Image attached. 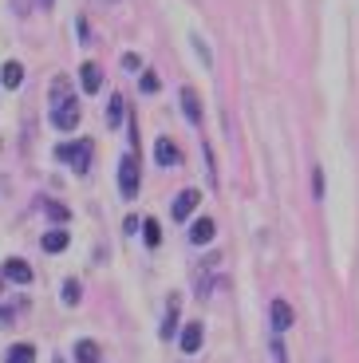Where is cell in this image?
<instances>
[{
    "label": "cell",
    "instance_id": "obj_1",
    "mask_svg": "<svg viewBox=\"0 0 359 363\" xmlns=\"http://www.w3.org/2000/svg\"><path fill=\"white\" fill-rule=\"evenodd\" d=\"M55 158H60V162H72L79 174H87L91 170V143L87 138H79V143H63V146H55Z\"/></svg>",
    "mask_w": 359,
    "mask_h": 363
},
{
    "label": "cell",
    "instance_id": "obj_2",
    "mask_svg": "<svg viewBox=\"0 0 359 363\" xmlns=\"http://www.w3.org/2000/svg\"><path fill=\"white\" fill-rule=\"evenodd\" d=\"M138 186H143L138 158L135 155H123V162H118V190H123V198H138Z\"/></svg>",
    "mask_w": 359,
    "mask_h": 363
},
{
    "label": "cell",
    "instance_id": "obj_3",
    "mask_svg": "<svg viewBox=\"0 0 359 363\" xmlns=\"http://www.w3.org/2000/svg\"><path fill=\"white\" fill-rule=\"evenodd\" d=\"M79 118H83V111H79V103H75V95L52 107V127H60V130H75Z\"/></svg>",
    "mask_w": 359,
    "mask_h": 363
},
{
    "label": "cell",
    "instance_id": "obj_4",
    "mask_svg": "<svg viewBox=\"0 0 359 363\" xmlns=\"http://www.w3.org/2000/svg\"><path fill=\"white\" fill-rule=\"evenodd\" d=\"M269 320H272V332H288V328L297 324V312H292V304H288V300H272L269 304Z\"/></svg>",
    "mask_w": 359,
    "mask_h": 363
},
{
    "label": "cell",
    "instance_id": "obj_5",
    "mask_svg": "<svg viewBox=\"0 0 359 363\" xmlns=\"http://www.w3.org/2000/svg\"><path fill=\"white\" fill-rule=\"evenodd\" d=\"M198 206H201V190H182L178 198H174V209H170V213H174V221H186Z\"/></svg>",
    "mask_w": 359,
    "mask_h": 363
},
{
    "label": "cell",
    "instance_id": "obj_6",
    "mask_svg": "<svg viewBox=\"0 0 359 363\" xmlns=\"http://www.w3.org/2000/svg\"><path fill=\"white\" fill-rule=\"evenodd\" d=\"M178 99H182V115L194 123V127H201V103H198V91L194 87H182L178 91Z\"/></svg>",
    "mask_w": 359,
    "mask_h": 363
},
{
    "label": "cell",
    "instance_id": "obj_7",
    "mask_svg": "<svg viewBox=\"0 0 359 363\" xmlns=\"http://www.w3.org/2000/svg\"><path fill=\"white\" fill-rule=\"evenodd\" d=\"M154 158H158V166H166V170H170V166H178V162H182L178 146H174L170 138H158V143H154Z\"/></svg>",
    "mask_w": 359,
    "mask_h": 363
},
{
    "label": "cell",
    "instance_id": "obj_8",
    "mask_svg": "<svg viewBox=\"0 0 359 363\" xmlns=\"http://www.w3.org/2000/svg\"><path fill=\"white\" fill-rule=\"evenodd\" d=\"M79 83H83V91H87V95H95V91L103 87V67L99 64H83L79 67Z\"/></svg>",
    "mask_w": 359,
    "mask_h": 363
},
{
    "label": "cell",
    "instance_id": "obj_9",
    "mask_svg": "<svg viewBox=\"0 0 359 363\" xmlns=\"http://www.w3.org/2000/svg\"><path fill=\"white\" fill-rule=\"evenodd\" d=\"M214 221L209 218H198L194 221V225H189V241H194V245H209V241H214Z\"/></svg>",
    "mask_w": 359,
    "mask_h": 363
},
{
    "label": "cell",
    "instance_id": "obj_10",
    "mask_svg": "<svg viewBox=\"0 0 359 363\" xmlns=\"http://www.w3.org/2000/svg\"><path fill=\"white\" fill-rule=\"evenodd\" d=\"M201 340H206V328H201V324H186V332H182V352L194 355L201 347Z\"/></svg>",
    "mask_w": 359,
    "mask_h": 363
},
{
    "label": "cell",
    "instance_id": "obj_11",
    "mask_svg": "<svg viewBox=\"0 0 359 363\" xmlns=\"http://www.w3.org/2000/svg\"><path fill=\"white\" fill-rule=\"evenodd\" d=\"M0 272H4L9 281H16V284H28V281H32V269H28V264L20 261V257H12V261H4V269H0Z\"/></svg>",
    "mask_w": 359,
    "mask_h": 363
},
{
    "label": "cell",
    "instance_id": "obj_12",
    "mask_svg": "<svg viewBox=\"0 0 359 363\" xmlns=\"http://www.w3.org/2000/svg\"><path fill=\"white\" fill-rule=\"evenodd\" d=\"M0 83H4V87H9V91H16L20 83H24V67H20L16 60H9V64L0 67Z\"/></svg>",
    "mask_w": 359,
    "mask_h": 363
},
{
    "label": "cell",
    "instance_id": "obj_13",
    "mask_svg": "<svg viewBox=\"0 0 359 363\" xmlns=\"http://www.w3.org/2000/svg\"><path fill=\"white\" fill-rule=\"evenodd\" d=\"M75 363H99V344L95 340H79L75 344Z\"/></svg>",
    "mask_w": 359,
    "mask_h": 363
},
{
    "label": "cell",
    "instance_id": "obj_14",
    "mask_svg": "<svg viewBox=\"0 0 359 363\" xmlns=\"http://www.w3.org/2000/svg\"><path fill=\"white\" fill-rule=\"evenodd\" d=\"M174 332H178V296H170V308H166V324H162L158 336H162V340H170Z\"/></svg>",
    "mask_w": 359,
    "mask_h": 363
},
{
    "label": "cell",
    "instance_id": "obj_15",
    "mask_svg": "<svg viewBox=\"0 0 359 363\" xmlns=\"http://www.w3.org/2000/svg\"><path fill=\"white\" fill-rule=\"evenodd\" d=\"M4 363H36V347H32V344L9 347V359H4Z\"/></svg>",
    "mask_w": 359,
    "mask_h": 363
},
{
    "label": "cell",
    "instance_id": "obj_16",
    "mask_svg": "<svg viewBox=\"0 0 359 363\" xmlns=\"http://www.w3.org/2000/svg\"><path fill=\"white\" fill-rule=\"evenodd\" d=\"M44 249H48V253L67 249V229H48V233H44Z\"/></svg>",
    "mask_w": 359,
    "mask_h": 363
},
{
    "label": "cell",
    "instance_id": "obj_17",
    "mask_svg": "<svg viewBox=\"0 0 359 363\" xmlns=\"http://www.w3.org/2000/svg\"><path fill=\"white\" fill-rule=\"evenodd\" d=\"M123 95H111V103H107V123L111 127H118V123H123Z\"/></svg>",
    "mask_w": 359,
    "mask_h": 363
},
{
    "label": "cell",
    "instance_id": "obj_18",
    "mask_svg": "<svg viewBox=\"0 0 359 363\" xmlns=\"http://www.w3.org/2000/svg\"><path fill=\"white\" fill-rule=\"evenodd\" d=\"M67 87H72V79H67V75H60V79L52 83V107H55V103H63V99H72V95H67Z\"/></svg>",
    "mask_w": 359,
    "mask_h": 363
},
{
    "label": "cell",
    "instance_id": "obj_19",
    "mask_svg": "<svg viewBox=\"0 0 359 363\" xmlns=\"http://www.w3.org/2000/svg\"><path fill=\"white\" fill-rule=\"evenodd\" d=\"M143 237H146V245H158V241H162V229H158V221H154V218L143 221Z\"/></svg>",
    "mask_w": 359,
    "mask_h": 363
},
{
    "label": "cell",
    "instance_id": "obj_20",
    "mask_svg": "<svg viewBox=\"0 0 359 363\" xmlns=\"http://www.w3.org/2000/svg\"><path fill=\"white\" fill-rule=\"evenodd\" d=\"M79 296H83L79 281H63V304H79Z\"/></svg>",
    "mask_w": 359,
    "mask_h": 363
},
{
    "label": "cell",
    "instance_id": "obj_21",
    "mask_svg": "<svg viewBox=\"0 0 359 363\" xmlns=\"http://www.w3.org/2000/svg\"><path fill=\"white\" fill-rule=\"evenodd\" d=\"M44 213H48V218H55V221H67V209H63L60 201H44Z\"/></svg>",
    "mask_w": 359,
    "mask_h": 363
},
{
    "label": "cell",
    "instance_id": "obj_22",
    "mask_svg": "<svg viewBox=\"0 0 359 363\" xmlns=\"http://www.w3.org/2000/svg\"><path fill=\"white\" fill-rule=\"evenodd\" d=\"M123 67H126V72H138V67H143V60H138L135 52H126L123 55Z\"/></svg>",
    "mask_w": 359,
    "mask_h": 363
},
{
    "label": "cell",
    "instance_id": "obj_23",
    "mask_svg": "<svg viewBox=\"0 0 359 363\" xmlns=\"http://www.w3.org/2000/svg\"><path fill=\"white\" fill-rule=\"evenodd\" d=\"M312 190H316V198H324V174L320 170L312 174Z\"/></svg>",
    "mask_w": 359,
    "mask_h": 363
},
{
    "label": "cell",
    "instance_id": "obj_24",
    "mask_svg": "<svg viewBox=\"0 0 359 363\" xmlns=\"http://www.w3.org/2000/svg\"><path fill=\"white\" fill-rule=\"evenodd\" d=\"M272 355H277V363H288L285 359V344H280V340H272Z\"/></svg>",
    "mask_w": 359,
    "mask_h": 363
},
{
    "label": "cell",
    "instance_id": "obj_25",
    "mask_svg": "<svg viewBox=\"0 0 359 363\" xmlns=\"http://www.w3.org/2000/svg\"><path fill=\"white\" fill-rule=\"evenodd\" d=\"M194 48H198V55H201V60H206V64H209V48L201 44V36H194Z\"/></svg>",
    "mask_w": 359,
    "mask_h": 363
},
{
    "label": "cell",
    "instance_id": "obj_26",
    "mask_svg": "<svg viewBox=\"0 0 359 363\" xmlns=\"http://www.w3.org/2000/svg\"><path fill=\"white\" fill-rule=\"evenodd\" d=\"M143 91H158V79H154V75H143Z\"/></svg>",
    "mask_w": 359,
    "mask_h": 363
},
{
    "label": "cell",
    "instance_id": "obj_27",
    "mask_svg": "<svg viewBox=\"0 0 359 363\" xmlns=\"http://www.w3.org/2000/svg\"><path fill=\"white\" fill-rule=\"evenodd\" d=\"M40 4H52V0H40Z\"/></svg>",
    "mask_w": 359,
    "mask_h": 363
},
{
    "label": "cell",
    "instance_id": "obj_28",
    "mask_svg": "<svg viewBox=\"0 0 359 363\" xmlns=\"http://www.w3.org/2000/svg\"><path fill=\"white\" fill-rule=\"evenodd\" d=\"M0 281H4V272H0Z\"/></svg>",
    "mask_w": 359,
    "mask_h": 363
}]
</instances>
